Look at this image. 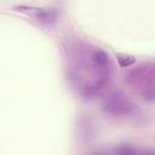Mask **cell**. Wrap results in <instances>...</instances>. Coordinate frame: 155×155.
Masks as SVG:
<instances>
[{
	"label": "cell",
	"mask_w": 155,
	"mask_h": 155,
	"mask_svg": "<svg viewBox=\"0 0 155 155\" xmlns=\"http://www.w3.org/2000/svg\"><path fill=\"white\" fill-rule=\"evenodd\" d=\"M103 110L114 116H130L136 114V105L119 90L111 91L103 101Z\"/></svg>",
	"instance_id": "1"
},
{
	"label": "cell",
	"mask_w": 155,
	"mask_h": 155,
	"mask_svg": "<svg viewBox=\"0 0 155 155\" xmlns=\"http://www.w3.org/2000/svg\"><path fill=\"white\" fill-rule=\"evenodd\" d=\"M154 64L147 63L132 69L127 74V82L133 87H142V90H144L147 87H154Z\"/></svg>",
	"instance_id": "2"
},
{
	"label": "cell",
	"mask_w": 155,
	"mask_h": 155,
	"mask_svg": "<svg viewBox=\"0 0 155 155\" xmlns=\"http://www.w3.org/2000/svg\"><path fill=\"white\" fill-rule=\"evenodd\" d=\"M90 62L91 65L98 71L99 76L102 78H109V71H110V58L107 52H104L101 48H94L91 54H90Z\"/></svg>",
	"instance_id": "3"
},
{
	"label": "cell",
	"mask_w": 155,
	"mask_h": 155,
	"mask_svg": "<svg viewBox=\"0 0 155 155\" xmlns=\"http://www.w3.org/2000/svg\"><path fill=\"white\" fill-rule=\"evenodd\" d=\"M16 11H22V12H28L30 13L36 21L42 22V23H53L57 18L56 12L52 10H45V8H39V7H27V6H16L13 7Z\"/></svg>",
	"instance_id": "4"
},
{
	"label": "cell",
	"mask_w": 155,
	"mask_h": 155,
	"mask_svg": "<svg viewBox=\"0 0 155 155\" xmlns=\"http://www.w3.org/2000/svg\"><path fill=\"white\" fill-rule=\"evenodd\" d=\"M117 63L121 68H127L136 62V58L130 54H117Z\"/></svg>",
	"instance_id": "5"
},
{
	"label": "cell",
	"mask_w": 155,
	"mask_h": 155,
	"mask_svg": "<svg viewBox=\"0 0 155 155\" xmlns=\"http://www.w3.org/2000/svg\"><path fill=\"white\" fill-rule=\"evenodd\" d=\"M140 94H142V98L148 102V103H153L155 101V91H154V87H147L144 90L140 91Z\"/></svg>",
	"instance_id": "6"
},
{
	"label": "cell",
	"mask_w": 155,
	"mask_h": 155,
	"mask_svg": "<svg viewBox=\"0 0 155 155\" xmlns=\"http://www.w3.org/2000/svg\"><path fill=\"white\" fill-rule=\"evenodd\" d=\"M116 151L120 154H131V153H133V149L128 144H122V145H120V148Z\"/></svg>",
	"instance_id": "7"
}]
</instances>
